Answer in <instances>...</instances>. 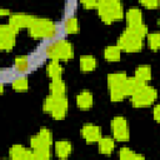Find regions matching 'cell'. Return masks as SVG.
I'll return each mask as SVG.
<instances>
[{
  "mask_svg": "<svg viewBox=\"0 0 160 160\" xmlns=\"http://www.w3.org/2000/svg\"><path fill=\"white\" fill-rule=\"evenodd\" d=\"M76 106L80 109V110H88L92 106V102H94V98H92V94L88 90H84L81 92H79L76 95Z\"/></svg>",
  "mask_w": 160,
  "mask_h": 160,
  "instance_id": "15",
  "label": "cell"
},
{
  "mask_svg": "<svg viewBox=\"0 0 160 160\" xmlns=\"http://www.w3.org/2000/svg\"><path fill=\"white\" fill-rule=\"evenodd\" d=\"M152 116H154V120L160 124V104H156L154 106V109H152Z\"/></svg>",
  "mask_w": 160,
  "mask_h": 160,
  "instance_id": "32",
  "label": "cell"
},
{
  "mask_svg": "<svg viewBox=\"0 0 160 160\" xmlns=\"http://www.w3.org/2000/svg\"><path fill=\"white\" fill-rule=\"evenodd\" d=\"M32 155H34V160H48V159L51 158L50 149H36V150H32Z\"/></svg>",
  "mask_w": 160,
  "mask_h": 160,
  "instance_id": "29",
  "label": "cell"
},
{
  "mask_svg": "<svg viewBox=\"0 0 160 160\" xmlns=\"http://www.w3.org/2000/svg\"><path fill=\"white\" fill-rule=\"evenodd\" d=\"M54 150H55V155L59 159H66L70 156L72 151V145L68 140H58L54 144Z\"/></svg>",
  "mask_w": 160,
  "mask_h": 160,
  "instance_id": "13",
  "label": "cell"
},
{
  "mask_svg": "<svg viewBox=\"0 0 160 160\" xmlns=\"http://www.w3.org/2000/svg\"><path fill=\"white\" fill-rule=\"evenodd\" d=\"M45 55L50 60H58V61L64 60V61H66V60H70L74 56V48L69 41L64 40V39L56 40V41H54V42H51L46 46Z\"/></svg>",
  "mask_w": 160,
  "mask_h": 160,
  "instance_id": "4",
  "label": "cell"
},
{
  "mask_svg": "<svg viewBox=\"0 0 160 160\" xmlns=\"http://www.w3.org/2000/svg\"><path fill=\"white\" fill-rule=\"evenodd\" d=\"M29 66H30V62H29V58L25 56V55H21V56H16L15 60H14V68L16 71L19 72H26L29 70Z\"/></svg>",
  "mask_w": 160,
  "mask_h": 160,
  "instance_id": "25",
  "label": "cell"
},
{
  "mask_svg": "<svg viewBox=\"0 0 160 160\" xmlns=\"http://www.w3.org/2000/svg\"><path fill=\"white\" fill-rule=\"evenodd\" d=\"M96 10L104 24L118 21L125 15L121 0H98Z\"/></svg>",
  "mask_w": 160,
  "mask_h": 160,
  "instance_id": "1",
  "label": "cell"
},
{
  "mask_svg": "<svg viewBox=\"0 0 160 160\" xmlns=\"http://www.w3.org/2000/svg\"><path fill=\"white\" fill-rule=\"evenodd\" d=\"M68 106H69V102L65 95L55 96L49 94L42 102V110L50 114L55 120H62L66 116Z\"/></svg>",
  "mask_w": 160,
  "mask_h": 160,
  "instance_id": "2",
  "label": "cell"
},
{
  "mask_svg": "<svg viewBox=\"0 0 160 160\" xmlns=\"http://www.w3.org/2000/svg\"><path fill=\"white\" fill-rule=\"evenodd\" d=\"M0 15H1V16H5V15H9V16H10L11 12H10V10H8V9H1V10H0Z\"/></svg>",
  "mask_w": 160,
  "mask_h": 160,
  "instance_id": "33",
  "label": "cell"
},
{
  "mask_svg": "<svg viewBox=\"0 0 160 160\" xmlns=\"http://www.w3.org/2000/svg\"><path fill=\"white\" fill-rule=\"evenodd\" d=\"M98 146H99L100 154L110 155L115 149V139H112L110 136H101L100 140L98 141Z\"/></svg>",
  "mask_w": 160,
  "mask_h": 160,
  "instance_id": "16",
  "label": "cell"
},
{
  "mask_svg": "<svg viewBox=\"0 0 160 160\" xmlns=\"http://www.w3.org/2000/svg\"><path fill=\"white\" fill-rule=\"evenodd\" d=\"M81 136L88 144L98 142L101 138V129L95 124H84L81 128Z\"/></svg>",
  "mask_w": 160,
  "mask_h": 160,
  "instance_id": "11",
  "label": "cell"
},
{
  "mask_svg": "<svg viewBox=\"0 0 160 160\" xmlns=\"http://www.w3.org/2000/svg\"><path fill=\"white\" fill-rule=\"evenodd\" d=\"M134 76H136L138 79L142 80L144 82H149L151 80V68L150 65H139L135 69V74Z\"/></svg>",
  "mask_w": 160,
  "mask_h": 160,
  "instance_id": "23",
  "label": "cell"
},
{
  "mask_svg": "<svg viewBox=\"0 0 160 160\" xmlns=\"http://www.w3.org/2000/svg\"><path fill=\"white\" fill-rule=\"evenodd\" d=\"M130 98L134 108H146L155 102L158 98V91L154 86L146 84L142 88H140L136 92H134Z\"/></svg>",
  "mask_w": 160,
  "mask_h": 160,
  "instance_id": "6",
  "label": "cell"
},
{
  "mask_svg": "<svg viewBox=\"0 0 160 160\" xmlns=\"http://www.w3.org/2000/svg\"><path fill=\"white\" fill-rule=\"evenodd\" d=\"M111 130H112V136L118 141H128L130 138L129 132V126L128 121L124 116H114L111 120Z\"/></svg>",
  "mask_w": 160,
  "mask_h": 160,
  "instance_id": "8",
  "label": "cell"
},
{
  "mask_svg": "<svg viewBox=\"0 0 160 160\" xmlns=\"http://www.w3.org/2000/svg\"><path fill=\"white\" fill-rule=\"evenodd\" d=\"M128 79V75L125 71H120V72H112L108 75V88H115V86H120L125 82V80Z\"/></svg>",
  "mask_w": 160,
  "mask_h": 160,
  "instance_id": "21",
  "label": "cell"
},
{
  "mask_svg": "<svg viewBox=\"0 0 160 160\" xmlns=\"http://www.w3.org/2000/svg\"><path fill=\"white\" fill-rule=\"evenodd\" d=\"M148 9H156L160 4V0H139Z\"/></svg>",
  "mask_w": 160,
  "mask_h": 160,
  "instance_id": "30",
  "label": "cell"
},
{
  "mask_svg": "<svg viewBox=\"0 0 160 160\" xmlns=\"http://www.w3.org/2000/svg\"><path fill=\"white\" fill-rule=\"evenodd\" d=\"M144 85H146V82H144L142 80L138 79L136 76H128L126 81L124 82V91L126 96H131L134 92H136L140 88H142Z\"/></svg>",
  "mask_w": 160,
  "mask_h": 160,
  "instance_id": "14",
  "label": "cell"
},
{
  "mask_svg": "<svg viewBox=\"0 0 160 160\" xmlns=\"http://www.w3.org/2000/svg\"><path fill=\"white\" fill-rule=\"evenodd\" d=\"M79 64H80V70L82 72H90V71L95 70V68L98 65L96 59L92 55H81Z\"/></svg>",
  "mask_w": 160,
  "mask_h": 160,
  "instance_id": "19",
  "label": "cell"
},
{
  "mask_svg": "<svg viewBox=\"0 0 160 160\" xmlns=\"http://www.w3.org/2000/svg\"><path fill=\"white\" fill-rule=\"evenodd\" d=\"M18 32L19 29L10 22L0 25V49L2 51H10L14 48Z\"/></svg>",
  "mask_w": 160,
  "mask_h": 160,
  "instance_id": "7",
  "label": "cell"
},
{
  "mask_svg": "<svg viewBox=\"0 0 160 160\" xmlns=\"http://www.w3.org/2000/svg\"><path fill=\"white\" fill-rule=\"evenodd\" d=\"M80 2L85 9H96L98 0H80Z\"/></svg>",
  "mask_w": 160,
  "mask_h": 160,
  "instance_id": "31",
  "label": "cell"
},
{
  "mask_svg": "<svg viewBox=\"0 0 160 160\" xmlns=\"http://www.w3.org/2000/svg\"><path fill=\"white\" fill-rule=\"evenodd\" d=\"M118 155H119V158L120 159H122V160H136V159H145V156L144 155H141V154H138V152H135L134 150H131L130 148H121L120 150H119V152H118Z\"/></svg>",
  "mask_w": 160,
  "mask_h": 160,
  "instance_id": "24",
  "label": "cell"
},
{
  "mask_svg": "<svg viewBox=\"0 0 160 160\" xmlns=\"http://www.w3.org/2000/svg\"><path fill=\"white\" fill-rule=\"evenodd\" d=\"M52 144V134L49 129L41 128L35 135L30 138V148L36 149H50Z\"/></svg>",
  "mask_w": 160,
  "mask_h": 160,
  "instance_id": "9",
  "label": "cell"
},
{
  "mask_svg": "<svg viewBox=\"0 0 160 160\" xmlns=\"http://www.w3.org/2000/svg\"><path fill=\"white\" fill-rule=\"evenodd\" d=\"M9 155L14 160H34L32 149H28L20 144H15L9 149Z\"/></svg>",
  "mask_w": 160,
  "mask_h": 160,
  "instance_id": "12",
  "label": "cell"
},
{
  "mask_svg": "<svg viewBox=\"0 0 160 160\" xmlns=\"http://www.w3.org/2000/svg\"><path fill=\"white\" fill-rule=\"evenodd\" d=\"M142 41L144 38H141L140 35L135 34L134 31H131L128 26L125 28V30L121 32V35L116 40V45L126 52H138L142 49Z\"/></svg>",
  "mask_w": 160,
  "mask_h": 160,
  "instance_id": "5",
  "label": "cell"
},
{
  "mask_svg": "<svg viewBox=\"0 0 160 160\" xmlns=\"http://www.w3.org/2000/svg\"><path fill=\"white\" fill-rule=\"evenodd\" d=\"M148 46L152 51H158L160 49V34L159 32H150L146 35Z\"/></svg>",
  "mask_w": 160,
  "mask_h": 160,
  "instance_id": "28",
  "label": "cell"
},
{
  "mask_svg": "<svg viewBox=\"0 0 160 160\" xmlns=\"http://www.w3.org/2000/svg\"><path fill=\"white\" fill-rule=\"evenodd\" d=\"M126 25H138L142 22V12L139 8H130L125 12Z\"/></svg>",
  "mask_w": 160,
  "mask_h": 160,
  "instance_id": "17",
  "label": "cell"
},
{
  "mask_svg": "<svg viewBox=\"0 0 160 160\" xmlns=\"http://www.w3.org/2000/svg\"><path fill=\"white\" fill-rule=\"evenodd\" d=\"M64 30L66 34H76L79 31V22L75 16H69L64 22Z\"/></svg>",
  "mask_w": 160,
  "mask_h": 160,
  "instance_id": "27",
  "label": "cell"
},
{
  "mask_svg": "<svg viewBox=\"0 0 160 160\" xmlns=\"http://www.w3.org/2000/svg\"><path fill=\"white\" fill-rule=\"evenodd\" d=\"M49 90L51 95L55 96H62L66 92V85L64 82V80L61 78H56V79H51L50 84H49Z\"/></svg>",
  "mask_w": 160,
  "mask_h": 160,
  "instance_id": "18",
  "label": "cell"
},
{
  "mask_svg": "<svg viewBox=\"0 0 160 160\" xmlns=\"http://www.w3.org/2000/svg\"><path fill=\"white\" fill-rule=\"evenodd\" d=\"M121 51L118 45H109L104 49V58L108 61H118L121 56Z\"/></svg>",
  "mask_w": 160,
  "mask_h": 160,
  "instance_id": "22",
  "label": "cell"
},
{
  "mask_svg": "<svg viewBox=\"0 0 160 160\" xmlns=\"http://www.w3.org/2000/svg\"><path fill=\"white\" fill-rule=\"evenodd\" d=\"M158 24H159V25H160V18H159V19H158Z\"/></svg>",
  "mask_w": 160,
  "mask_h": 160,
  "instance_id": "34",
  "label": "cell"
},
{
  "mask_svg": "<svg viewBox=\"0 0 160 160\" xmlns=\"http://www.w3.org/2000/svg\"><path fill=\"white\" fill-rule=\"evenodd\" d=\"M58 29L52 20L46 18H36L31 26L28 29L29 35L32 39H51L55 36Z\"/></svg>",
  "mask_w": 160,
  "mask_h": 160,
  "instance_id": "3",
  "label": "cell"
},
{
  "mask_svg": "<svg viewBox=\"0 0 160 160\" xmlns=\"http://www.w3.org/2000/svg\"><path fill=\"white\" fill-rule=\"evenodd\" d=\"M62 72H64V69L58 60H50V62L46 65V74L50 79L61 78Z\"/></svg>",
  "mask_w": 160,
  "mask_h": 160,
  "instance_id": "20",
  "label": "cell"
},
{
  "mask_svg": "<svg viewBox=\"0 0 160 160\" xmlns=\"http://www.w3.org/2000/svg\"><path fill=\"white\" fill-rule=\"evenodd\" d=\"M11 86L15 91H26L29 88V81L28 78L25 75H20L18 78H15L11 82Z\"/></svg>",
  "mask_w": 160,
  "mask_h": 160,
  "instance_id": "26",
  "label": "cell"
},
{
  "mask_svg": "<svg viewBox=\"0 0 160 160\" xmlns=\"http://www.w3.org/2000/svg\"><path fill=\"white\" fill-rule=\"evenodd\" d=\"M35 19L36 18L34 15H29V14H24V12H16V14H11L9 16V22L20 30V29H29Z\"/></svg>",
  "mask_w": 160,
  "mask_h": 160,
  "instance_id": "10",
  "label": "cell"
}]
</instances>
